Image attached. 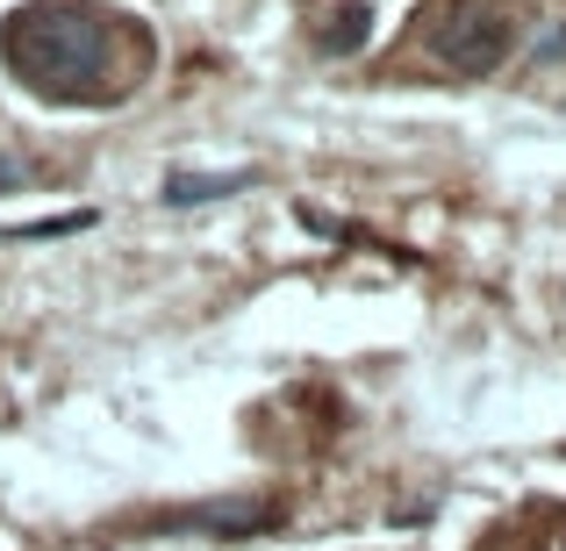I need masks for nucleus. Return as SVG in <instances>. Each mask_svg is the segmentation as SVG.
Returning <instances> with one entry per match:
<instances>
[{"label":"nucleus","instance_id":"f257e3e1","mask_svg":"<svg viewBox=\"0 0 566 551\" xmlns=\"http://www.w3.org/2000/svg\"><path fill=\"white\" fill-rule=\"evenodd\" d=\"M8 65L29 86L94 94V80L108 72V22L86 8H22L8 22Z\"/></svg>","mask_w":566,"mask_h":551},{"label":"nucleus","instance_id":"f03ea898","mask_svg":"<svg viewBox=\"0 0 566 551\" xmlns=\"http://www.w3.org/2000/svg\"><path fill=\"white\" fill-rule=\"evenodd\" d=\"M502 51H510V22H502L495 8H452V14H438V57L452 72L481 80V72L502 65Z\"/></svg>","mask_w":566,"mask_h":551},{"label":"nucleus","instance_id":"7ed1b4c3","mask_svg":"<svg viewBox=\"0 0 566 551\" xmlns=\"http://www.w3.org/2000/svg\"><path fill=\"white\" fill-rule=\"evenodd\" d=\"M237 187H244V172H222V180H201V172H193V180H166V201L193 208V201H216V193H237Z\"/></svg>","mask_w":566,"mask_h":551},{"label":"nucleus","instance_id":"20e7f679","mask_svg":"<svg viewBox=\"0 0 566 551\" xmlns=\"http://www.w3.org/2000/svg\"><path fill=\"white\" fill-rule=\"evenodd\" d=\"M193 530H265L273 516L265 509H201V516H187Z\"/></svg>","mask_w":566,"mask_h":551},{"label":"nucleus","instance_id":"39448f33","mask_svg":"<svg viewBox=\"0 0 566 551\" xmlns=\"http://www.w3.org/2000/svg\"><path fill=\"white\" fill-rule=\"evenodd\" d=\"M0 187H14V166H8V158H0Z\"/></svg>","mask_w":566,"mask_h":551}]
</instances>
